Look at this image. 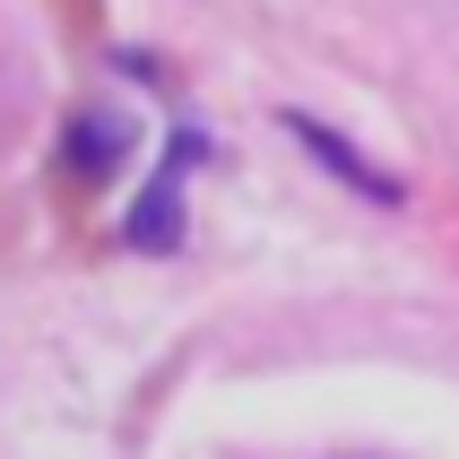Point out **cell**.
<instances>
[{
	"mask_svg": "<svg viewBox=\"0 0 459 459\" xmlns=\"http://www.w3.org/2000/svg\"><path fill=\"white\" fill-rule=\"evenodd\" d=\"M191 148H200V139H182V156H191ZM182 156L148 182V200L130 208V243H139V252H165V243L182 234Z\"/></svg>",
	"mask_w": 459,
	"mask_h": 459,
	"instance_id": "cell-1",
	"label": "cell"
},
{
	"mask_svg": "<svg viewBox=\"0 0 459 459\" xmlns=\"http://www.w3.org/2000/svg\"><path fill=\"white\" fill-rule=\"evenodd\" d=\"M286 130H295V139H304L312 156H330V165H338V174H347V182H356L364 200H399V182H390V174H373V165H364V156L347 148V139H330V130H321V122H304V113H295V122H286Z\"/></svg>",
	"mask_w": 459,
	"mask_h": 459,
	"instance_id": "cell-2",
	"label": "cell"
}]
</instances>
